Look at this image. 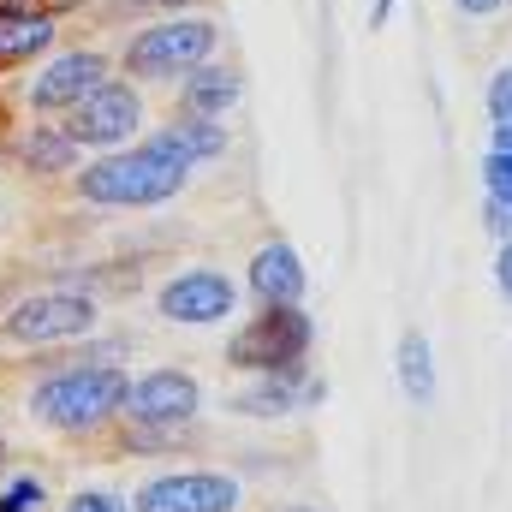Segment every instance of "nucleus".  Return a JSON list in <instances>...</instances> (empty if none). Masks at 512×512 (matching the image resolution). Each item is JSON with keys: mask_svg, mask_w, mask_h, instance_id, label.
<instances>
[{"mask_svg": "<svg viewBox=\"0 0 512 512\" xmlns=\"http://www.w3.org/2000/svg\"><path fill=\"white\" fill-rule=\"evenodd\" d=\"M126 393L131 382L120 364H66L30 387V411L60 435H96L114 417H126Z\"/></svg>", "mask_w": 512, "mask_h": 512, "instance_id": "nucleus-1", "label": "nucleus"}, {"mask_svg": "<svg viewBox=\"0 0 512 512\" xmlns=\"http://www.w3.org/2000/svg\"><path fill=\"white\" fill-rule=\"evenodd\" d=\"M185 167L149 155L143 143L137 149H120V155H102L96 167H78V197L96 203V209H155L167 197L185 191Z\"/></svg>", "mask_w": 512, "mask_h": 512, "instance_id": "nucleus-2", "label": "nucleus"}, {"mask_svg": "<svg viewBox=\"0 0 512 512\" xmlns=\"http://www.w3.org/2000/svg\"><path fill=\"white\" fill-rule=\"evenodd\" d=\"M316 322L298 304H262V316H251L233 340H227V364L245 376H304Z\"/></svg>", "mask_w": 512, "mask_h": 512, "instance_id": "nucleus-3", "label": "nucleus"}, {"mask_svg": "<svg viewBox=\"0 0 512 512\" xmlns=\"http://www.w3.org/2000/svg\"><path fill=\"white\" fill-rule=\"evenodd\" d=\"M215 24L209 18H167V24H149L126 42V72L143 84H161V78H185L191 66H203L215 54Z\"/></svg>", "mask_w": 512, "mask_h": 512, "instance_id": "nucleus-4", "label": "nucleus"}, {"mask_svg": "<svg viewBox=\"0 0 512 512\" xmlns=\"http://www.w3.org/2000/svg\"><path fill=\"white\" fill-rule=\"evenodd\" d=\"M90 328H96L90 292H30L0 316V334L18 346H60V340H84Z\"/></svg>", "mask_w": 512, "mask_h": 512, "instance_id": "nucleus-5", "label": "nucleus"}, {"mask_svg": "<svg viewBox=\"0 0 512 512\" xmlns=\"http://www.w3.org/2000/svg\"><path fill=\"white\" fill-rule=\"evenodd\" d=\"M143 126V102L131 84H96L78 108H66V131L78 149H126L131 137Z\"/></svg>", "mask_w": 512, "mask_h": 512, "instance_id": "nucleus-6", "label": "nucleus"}, {"mask_svg": "<svg viewBox=\"0 0 512 512\" xmlns=\"http://www.w3.org/2000/svg\"><path fill=\"white\" fill-rule=\"evenodd\" d=\"M203 411V387L185 370H149L126 393V423L131 429H191Z\"/></svg>", "mask_w": 512, "mask_h": 512, "instance_id": "nucleus-7", "label": "nucleus"}, {"mask_svg": "<svg viewBox=\"0 0 512 512\" xmlns=\"http://www.w3.org/2000/svg\"><path fill=\"white\" fill-rule=\"evenodd\" d=\"M239 507V477L227 471H167L137 489L131 512H233Z\"/></svg>", "mask_w": 512, "mask_h": 512, "instance_id": "nucleus-8", "label": "nucleus"}, {"mask_svg": "<svg viewBox=\"0 0 512 512\" xmlns=\"http://www.w3.org/2000/svg\"><path fill=\"white\" fill-rule=\"evenodd\" d=\"M233 280L221 274V268H185V274H173L161 292H155V310L167 316V322H185V328H209V322H221V316H233Z\"/></svg>", "mask_w": 512, "mask_h": 512, "instance_id": "nucleus-9", "label": "nucleus"}, {"mask_svg": "<svg viewBox=\"0 0 512 512\" xmlns=\"http://www.w3.org/2000/svg\"><path fill=\"white\" fill-rule=\"evenodd\" d=\"M96 84H108V60L102 54H90V48H78V54H60V60H48L36 78H30V108L36 114H54V108H78Z\"/></svg>", "mask_w": 512, "mask_h": 512, "instance_id": "nucleus-10", "label": "nucleus"}, {"mask_svg": "<svg viewBox=\"0 0 512 512\" xmlns=\"http://www.w3.org/2000/svg\"><path fill=\"white\" fill-rule=\"evenodd\" d=\"M143 149L191 173L197 161H215V155L227 149V131H221V120H191V114H179L173 126H161L155 137H143Z\"/></svg>", "mask_w": 512, "mask_h": 512, "instance_id": "nucleus-11", "label": "nucleus"}, {"mask_svg": "<svg viewBox=\"0 0 512 512\" xmlns=\"http://www.w3.org/2000/svg\"><path fill=\"white\" fill-rule=\"evenodd\" d=\"M304 286H310V274H304V262H298V251H292L286 239H274V245H262V251L251 256L256 304H298Z\"/></svg>", "mask_w": 512, "mask_h": 512, "instance_id": "nucleus-12", "label": "nucleus"}, {"mask_svg": "<svg viewBox=\"0 0 512 512\" xmlns=\"http://www.w3.org/2000/svg\"><path fill=\"white\" fill-rule=\"evenodd\" d=\"M48 42H54V12L18 6V0H0V72L36 60Z\"/></svg>", "mask_w": 512, "mask_h": 512, "instance_id": "nucleus-13", "label": "nucleus"}, {"mask_svg": "<svg viewBox=\"0 0 512 512\" xmlns=\"http://www.w3.org/2000/svg\"><path fill=\"white\" fill-rule=\"evenodd\" d=\"M245 96V84H239V72H227V66H191L185 72V84H179V114H191V120H221L233 102Z\"/></svg>", "mask_w": 512, "mask_h": 512, "instance_id": "nucleus-14", "label": "nucleus"}, {"mask_svg": "<svg viewBox=\"0 0 512 512\" xmlns=\"http://www.w3.org/2000/svg\"><path fill=\"white\" fill-rule=\"evenodd\" d=\"M18 161H24L30 173H42V179H48V173H72V167H78V143H72L66 126H30Z\"/></svg>", "mask_w": 512, "mask_h": 512, "instance_id": "nucleus-15", "label": "nucleus"}, {"mask_svg": "<svg viewBox=\"0 0 512 512\" xmlns=\"http://www.w3.org/2000/svg\"><path fill=\"white\" fill-rule=\"evenodd\" d=\"M298 405H304V376H256L239 393V411L245 417H286Z\"/></svg>", "mask_w": 512, "mask_h": 512, "instance_id": "nucleus-16", "label": "nucleus"}, {"mask_svg": "<svg viewBox=\"0 0 512 512\" xmlns=\"http://www.w3.org/2000/svg\"><path fill=\"white\" fill-rule=\"evenodd\" d=\"M399 387L411 393V405H429L435 399V358H429V340L423 334H405L399 340Z\"/></svg>", "mask_w": 512, "mask_h": 512, "instance_id": "nucleus-17", "label": "nucleus"}, {"mask_svg": "<svg viewBox=\"0 0 512 512\" xmlns=\"http://www.w3.org/2000/svg\"><path fill=\"white\" fill-rule=\"evenodd\" d=\"M48 501V489H42V477H30V471H12L6 483H0V512H42Z\"/></svg>", "mask_w": 512, "mask_h": 512, "instance_id": "nucleus-18", "label": "nucleus"}, {"mask_svg": "<svg viewBox=\"0 0 512 512\" xmlns=\"http://www.w3.org/2000/svg\"><path fill=\"white\" fill-rule=\"evenodd\" d=\"M483 185H489V203L512 209V149H489V161H483Z\"/></svg>", "mask_w": 512, "mask_h": 512, "instance_id": "nucleus-19", "label": "nucleus"}, {"mask_svg": "<svg viewBox=\"0 0 512 512\" xmlns=\"http://www.w3.org/2000/svg\"><path fill=\"white\" fill-rule=\"evenodd\" d=\"M489 120H495V126L512 120V66H501V72L489 78Z\"/></svg>", "mask_w": 512, "mask_h": 512, "instance_id": "nucleus-20", "label": "nucleus"}, {"mask_svg": "<svg viewBox=\"0 0 512 512\" xmlns=\"http://www.w3.org/2000/svg\"><path fill=\"white\" fill-rule=\"evenodd\" d=\"M66 512H131L120 495H108V489H84V495H72Z\"/></svg>", "mask_w": 512, "mask_h": 512, "instance_id": "nucleus-21", "label": "nucleus"}, {"mask_svg": "<svg viewBox=\"0 0 512 512\" xmlns=\"http://www.w3.org/2000/svg\"><path fill=\"white\" fill-rule=\"evenodd\" d=\"M495 280H501V292H507V304H512V239H501V256H495Z\"/></svg>", "mask_w": 512, "mask_h": 512, "instance_id": "nucleus-22", "label": "nucleus"}, {"mask_svg": "<svg viewBox=\"0 0 512 512\" xmlns=\"http://www.w3.org/2000/svg\"><path fill=\"white\" fill-rule=\"evenodd\" d=\"M453 6H459L465 18H495V12H501L507 0H453Z\"/></svg>", "mask_w": 512, "mask_h": 512, "instance_id": "nucleus-23", "label": "nucleus"}, {"mask_svg": "<svg viewBox=\"0 0 512 512\" xmlns=\"http://www.w3.org/2000/svg\"><path fill=\"white\" fill-rule=\"evenodd\" d=\"M495 149H512V120H501V126H495Z\"/></svg>", "mask_w": 512, "mask_h": 512, "instance_id": "nucleus-24", "label": "nucleus"}, {"mask_svg": "<svg viewBox=\"0 0 512 512\" xmlns=\"http://www.w3.org/2000/svg\"><path fill=\"white\" fill-rule=\"evenodd\" d=\"M387 12H393V0H376V12H370V24H387Z\"/></svg>", "mask_w": 512, "mask_h": 512, "instance_id": "nucleus-25", "label": "nucleus"}, {"mask_svg": "<svg viewBox=\"0 0 512 512\" xmlns=\"http://www.w3.org/2000/svg\"><path fill=\"white\" fill-rule=\"evenodd\" d=\"M0 465H6V447H0Z\"/></svg>", "mask_w": 512, "mask_h": 512, "instance_id": "nucleus-26", "label": "nucleus"}, {"mask_svg": "<svg viewBox=\"0 0 512 512\" xmlns=\"http://www.w3.org/2000/svg\"><path fill=\"white\" fill-rule=\"evenodd\" d=\"M18 6H30V0H18Z\"/></svg>", "mask_w": 512, "mask_h": 512, "instance_id": "nucleus-27", "label": "nucleus"}]
</instances>
